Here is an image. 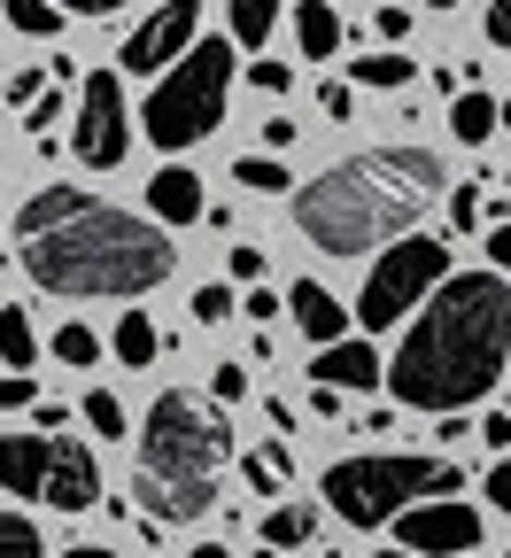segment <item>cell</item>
Masks as SVG:
<instances>
[{"mask_svg":"<svg viewBox=\"0 0 511 558\" xmlns=\"http://www.w3.org/2000/svg\"><path fill=\"white\" fill-rule=\"evenodd\" d=\"M16 264L47 295H70V303L117 295L124 303V295L163 288L179 248L163 241L156 218H139V209H117V202L78 194V186H39L16 209Z\"/></svg>","mask_w":511,"mask_h":558,"instance_id":"6da1fadb","label":"cell"},{"mask_svg":"<svg viewBox=\"0 0 511 558\" xmlns=\"http://www.w3.org/2000/svg\"><path fill=\"white\" fill-rule=\"evenodd\" d=\"M511 357V279L503 271H450L388 357V396L403 411L465 418L480 396H496Z\"/></svg>","mask_w":511,"mask_h":558,"instance_id":"7a4b0ae2","label":"cell"},{"mask_svg":"<svg viewBox=\"0 0 511 558\" xmlns=\"http://www.w3.org/2000/svg\"><path fill=\"white\" fill-rule=\"evenodd\" d=\"M434 194H442V156L434 148H356L295 194V233L318 256H364L380 241L396 248L403 233H418Z\"/></svg>","mask_w":511,"mask_h":558,"instance_id":"3957f363","label":"cell"},{"mask_svg":"<svg viewBox=\"0 0 511 558\" xmlns=\"http://www.w3.org/2000/svg\"><path fill=\"white\" fill-rule=\"evenodd\" d=\"M233 465V427L226 411L186 396V388H163L148 403V418H139V512H148V527H186L217 505V481H226Z\"/></svg>","mask_w":511,"mask_h":558,"instance_id":"277c9868","label":"cell"},{"mask_svg":"<svg viewBox=\"0 0 511 558\" xmlns=\"http://www.w3.org/2000/svg\"><path fill=\"white\" fill-rule=\"evenodd\" d=\"M326 512L349 527H388L418 505H442L465 488V465L426 458V450H364V458H333L326 465Z\"/></svg>","mask_w":511,"mask_h":558,"instance_id":"5b68a950","label":"cell"},{"mask_svg":"<svg viewBox=\"0 0 511 558\" xmlns=\"http://www.w3.org/2000/svg\"><path fill=\"white\" fill-rule=\"evenodd\" d=\"M0 488L39 512H94L101 505V458L78 435H0Z\"/></svg>","mask_w":511,"mask_h":558,"instance_id":"8992f818","label":"cell"},{"mask_svg":"<svg viewBox=\"0 0 511 558\" xmlns=\"http://www.w3.org/2000/svg\"><path fill=\"white\" fill-rule=\"evenodd\" d=\"M226 94H233V54H226V39H202L171 78H156L148 109H139V132L163 156H179V148H194V140H209L226 124Z\"/></svg>","mask_w":511,"mask_h":558,"instance_id":"52a82bcc","label":"cell"},{"mask_svg":"<svg viewBox=\"0 0 511 558\" xmlns=\"http://www.w3.org/2000/svg\"><path fill=\"white\" fill-rule=\"evenodd\" d=\"M442 279H450V241H442V233H411V241H396V248L373 264L364 295H356V326H364V333L403 326L411 311H426L434 295H442Z\"/></svg>","mask_w":511,"mask_h":558,"instance_id":"ba28073f","label":"cell"},{"mask_svg":"<svg viewBox=\"0 0 511 558\" xmlns=\"http://www.w3.org/2000/svg\"><path fill=\"white\" fill-rule=\"evenodd\" d=\"M70 156L86 171H117L132 156V109L117 70H86L78 78V117H70Z\"/></svg>","mask_w":511,"mask_h":558,"instance_id":"9c48e42d","label":"cell"},{"mask_svg":"<svg viewBox=\"0 0 511 558\" xmlns=\"http://www.w3.org/2000/svg\"><path fill=\"white\" fill-rule=\"evenodd\" d=\"M202 47V0H163L156 16H139L117 47V70L132 78H171V70Z\"/></svg>","mask_w":511,"mask_h":558,"instance_id":"30bf717a","label":"cell"},{"mask_svg":"<svg viewBox=\"0 0 511 558\" xmlns=\"http://www.w3.org/2000/svg\"><path fill=\"white\" fill-rule=\"evenodd\" d=\"M396 550H411V558H473L480 550V505L442 497V505L403 512L396 520Z\"/></svg>","mask_w":511,"mask_h":558,"instance_id":"8fae6325","label":"cell"},{"mask_svg":"<svg viewBox=\"0 0 511 558\" xmlns=\"http://www.w3.org/2000/svg\"><path fill=\"white\" fill-rule=\"evenodd\" d=\"M311 380L333 388V396H373V388H388V357L373 341H333L311 357Z\"/></svg>","mask_w":511,"mask_h":558,"instance_id":"7c38bea8","label":"cell"},{"mask_svg":"<svg viewBox=\"0 0 511 558\" xmlns=\"http://www.w3.org/2000/svg\"><path fill=\"white\" fill-rule=\"evenodd\" d=\"M287 311H295V326H303L318 349L349 341V303H341L333 288H318V279H295V288H287Z\"/></svg>","mask_w":511,"mask_h":558,"instance_id":"4fadbf2b","label":"cell"},{"mask_svg":"<svg viewBox=\"0 0 511 558\" xmlns=\"http://www.w3.org/2000/svg\"><path fill=\"white\" fill-rule=\"evenodd\" d=\"M148 209L163 226H202L209 218V194H202V179L186 171V163H163L156 179H148Z\"/></svg>","mask_w":511,"mask_h":558,"instance_id":"5bb4252c","label":"cell"},{"mask_svg":"<svg viewBox=\"0 0 511 558\" xmlns=\"http://www.w3.org/2000/svg\"><path fill=\"white\" fill-rule=\"evenodd\" d=\"M450 132L465 140V148H488V140L503 132V101H488L480 86H473V94H458V101H450Z\"/></svg>","mask_w":511,"mask_h":558,"instance_id":"9a60e30c","label":"cell"},{"mask_svg":"<svg viewBox=\"0 0 511 558\" xmlns=\"http://www.w3.org/2000/svg\"><path fill=\"white\" fill-rule=\"evenodd\" d=\"M295 47H303V54H318V62H326V54H341V16L326 9V0H295Z\"/></svg>","mask_w":511,"mask_h":558,"instance_id":"2e32d148","label":"cell"},{"mask_svg":"<svg viewBox=\"0 0 511 558\" xmlns=\"http://www.w3.org/2000/svg\"><path fill=\"white\" fill-rule=\"evenodd\" d=\"M0 365H16V373L39 365V333H32V311L24 303H0Z\"/></svg>","mask_w":511,"mask_h":558,"instance_id":"e0dca14e","label":"cell"},{"mask_svg":"<svg viewBox=\"0 0 511 558\" xmlns=\"http://www.w3.org/2000/svg\"><path fill=\"white\" fill-rule=\"evenodd\" d=\"M109 349H117V365H132V373L156 365V349H163V341H156V318H148V311H124L117 333H109Z\"/></svg>","mask_w":511,"mask_h":558,"instance_id":"ac0fdd59","label":"cell"},{"mask_svg":"<svg viewBox=\"0 0 511 558\" xmlns=\"http://www.w3.org/2000/svg\"><path fill=\"white\" fill-rule=\"evenodd\" d=\"M226 32L233 47H264L279 32V0H226Z\"/></svg>","mask_w":511,"mask_h":558,"instance_id":"d6986e66","label":"cell"},{"mask_svg":"<svg viewBox=\"0 0 511 558\" xmlns=\"http://www.w3.org/2000/svg\"><path fill=\"white\" fill-rule=\"evenodd\" d=\"M349 78H356V86H373V94H396V86L418 78V70H411V54L388 47V54H349Z\"/></svg>","mask_w":511,"mask_h":558,"instance_id":"ffe728a7","label":"cell"},{"mask_svg":"<svg viewBox=\"0 0 511 558\" xmlns=\"http://www.w3.org/2000/svg\"><path fill=\"white\" fill-rule=\"evenodd\" d=\"M311 527H318L311 505H271V512H264V550H303Z\"/></svg>","mask_w":511,"mask_h":558,"instance_id":"44dd1931","label":"cell"},{"mask_svg":"<svg viewBox=\"0 0 511 558\" xmlns=\"http://www.w3.org/2000/svg\"><path fill=\"white\" fill-rule=\"evenodd\" d=\"M241 473H248V488L279 497V488L295 481V458H287V442H264V450H248V458H241Z\"/></svg>","mask_w":511,"mask_h":558,"instance_id":"7402d4cb","label":"cell"},{"mask_svg":"<svg viewBox=\"0 0 511 558\" xmlns=\"http://www.w3.org/2000/svg\"><path fill=\"white\" fill-rule=\"evenodd\" d=\"M0 9H9V24H16L24 39H54V32H62V9H54V0H0Z\"/></svg>","mask_w":511,"mask_h":558,"instance_id":"603a6c76","label":"cell"},{"mask_svg":"<svg viewBox=\"0 0 511 558\" xmlns=\"http://www.w3.org/2000/svg\"><path fill=\"white\" fill-rule=\"evenodd\" d=\"M0 558H47V543L24 512H0Z\"/></svg>","mask_w":511,"mask_h":558,"instance_id":"cb8c5ba5","label":"cell"},{"mask_svg":"<svg viewBox=\"0 0 511 558\" xmlns=\"http://www.w3.org/2000/svg\"><path fill=\"white\" fill-rule=\"evenodd\" d=\"M54 357H62V365H94V357H101V333H94V326H78V318L54 326Z\"/></svg>","mask_w":511,"mask_h":558,"instance_id":"d4e9b609","label":"cell"},{"mask_svg":"<svg viewBox=\"0 0 511 558\" xmlns=\"http://www.w3.org/2000/svg\"><path fill=\"white\" fill-rule=\"evenodd\" d=\"M241 311V295L226 288V279H209V288H194V326H226Z\"/></svg>","mask_w":511,"mask_h":558,"instance_id":"484cf974","label":"cell"},{"mask_svg":"<svg viewBox=\"0 0 511 558\" xmlns=\"http://www.w3.org/2000/svg\"><path fill=\"white\" fill-rule=\"evenodd\" d=\"M233 179H241L248 194H287V163H271V156H241Z\"/></svg>","mask_w":511,"mask_h":558,"instance_id":"4316f807","label":"cell"},{"mask_svg":"<svg viewBox=\"0 0 511 558\" xmlns=\"http://www.w3.org/2000/svg\"><path fill=\"white\" fill-rule=\"evenodd\" d=\"M86 427H94L101 442H117V435H124V403H117L109 388H94V396H86Z\"/></svg>","mask_w":511,"mask_h":558,"instance_id":"83f0119b","label":"cell"},{"mask_svg":"<svg viewBox=\"0 0 511 558\" xmlns=\"http://www.w3.org/2000/svg\"><path fill=\"white\" fill-rule=\"evenodd\" d=\"M209 396H217V403H241V396H248V373H241V365H209Z\"/></svg>","mask_w":511,"mask_h":558,"instance_id":"f1b7e54d","label":"cell"},{"mask_svg":"<svg viewBox=\"0 0 511 558\" xmlns=\"http://www.w3.org/2000/svg\"><path fill=\"white\" fill-rule=\"evenodd\" d=\"M480 497H488V512H511V458H496V465H488Z\"/></svg>","mask_w":511,"mask_h":558,"instance_id":"f546056e","label":"cell"},{"mask_svg":"<svg viewBox=\"0 0 511 558\" xmlns=\"http://www.w3.org/2000/svg\"><path fill=\"white\" fill-rule=\"evenodd\" d=\"M248 86H256V94H295V70H287V62H256Z\"/></svg>","mask_w":511,"mask_h":558,"instance_id":"4dcf8cb0","label":"cell"},{"mask_svg":"<svg viewBox=\"0 0 511 558\" xmlns=\"http://www.w3.org/2000/svg\"><path fill=\"white\" fill-rule=\"evenodd\" d=\"M373 32H380V47H403V39H411V9H396V0H388V9L373 16Z\"/></svg>","mask_w":511,"mask_h":558,"instance_id":"1f68e13d","label":"cell"},{"mask_svg":"<svg viewBox=\"0 0 511 558\" xmlns=\"http://www.w3.org/2000/svg\"><path fill=\"white\" fill-rule=\"evenodd\" d=\"M480 218H488V202H480L473 186H458V194H450V226H465V233H473Z\"/></svg>","mask_w":511,"mask_h":558,"instance_id":"d6a6232c","label":"cell"},{"mask_svg":"<svg viewBox=\"0 0 511 558\" xmlns=\"http://www.w3.org/2000/svg\"><path fill=\"white\" fill-rule=\"evenodd\" d=\"M226 271H233V279H264V248L233 241V248H226Z\"/></svg>","mask_w":511,"mask_h":558,"instance_id":"836d02e7","label":"cell"},{"mask_svg":"<svg viewBox=\"0 0 511 558\" xmlns=\"http://www.w3.org/2000/svg\"><path fill=\"white\" fill-rule=\"evenodd\" d=\"M39 388H32V373H0V411H24Z\"/></svg>","mask_w":511,"mask_h":558,"instance_id":"e575fe53","label":"cell"},{"mask_svg":"<svg viewBox=\"0 0 511 558\" xmlns=\"http://www.w3.org/2000/svg\"><path fill=\"white\" fill-rule=\"evenodd\" d=\"M318 109H326V117H341V124L356 117V101H349V86H341V78H326V86H318Z\"/></svg>","mask_w":511,"mask_h":558,"instance_id":"d590c367","label":"cell"},{"mask_svg":"<svg viewBox=\"0 0 511 558\" xmlns=\"http://www.w3.org/2000/svg\"><path fill=\"white\" fill-rule=\"evenodd\" d=\"M9 101H24V109H39V101H47V86H39V70H16V78H9Z\"/></svg>","mask_w":511,"mask_h":558,"instance_id":"8d00e7d4","label":"cell"},{"mask_svg":"<svg viewBox=\"0 0 511 558\" xmlns=\"http://www.w3.org/2000/svg\"><path fill=\"white\" fill-rule=\"evenodd\" d=\"M241 311H248V318H279V311H287V295H271V288H248V295H241Z\"/></svg>","mask_w":511,"mask_h":558,"instance_id":"74e56055","label":"cell"},{"mask_svg":"<svg viewBox=\"0 0 511 558\" xmlns=\"http://www.w3.org/2000/svg\"><path fill=\"white\" fill-rule=\"evenodd\" d=\"M480 442H488V450H511V411H488V418H480Z\"/></svg>","mask_w":511,"mask_h":558,"instance_id":"f35d334b","label":"cell"},{"mask_svg":"<svg viewBox=\"0 0 511 558\" xmlns=\"http://www.w3.org/2000/svg\"><path fill=\"white\" fill-rule=\"evenodd\" d=\"M54 117H62V94H47V101L24 117V132H32V140H47V124H54Z\"/></svg>","mask_w":511,"mask_h":558,"instance_id":"ab89813d","label":"cell"},{"mask_svg":"<svg viewBox=\"0 0 511 558\" xmlns=\"http://www.w3.org/2000/svg\"><path fill=\"white\" fill-rule=\"evenodd\" d=\"M54 9H62V16H117L124 0H54Z\"/></svg>","mask_w":511,"mask_h":558,"instance_id":"60d3db41","label":"cell"},{"mask_svg":"<svg viewBox=\"0 0 511 558\" xmlns=\"http://www.w3.org/2000/svg\"><path fill=\"white\" fill-rule=\"evenodd\" d=\"M488 39L511 47V0H488Z\"/></svg>","mask_w":511,"mask_h":558,"instance_id":"b9f144b4","label":"cell"},{"mask_svg":"<svg viewBox=\"0 0 511 558\" xmlns=\"http://www.w3.org/2000/svg\"><path fill=\"white\" fill-rule=\"evenodd\" d=\"M488 256H496V271H503V279H511V218H503V226H496V233H488Z\"/></svg>","mask_w":511,"mask_h":558,"instance_id":"7bdbcfd3","label":"cell"},{"mask_svg":"<svg viewBox=\"0 0 511 558\" xmlns=\"http://www.w3.org/2000/svg\"><path fill=\"white\" fill-rule=\"evenodd\" d=\"M264 148H295V117H271L264 124Z\"/></svg>","mask_w":511,"mask_h":558,"instance_id":"ee69618b","label":"cell"},{"mask_svg":"<svg viewBox=\"0 0 511 558\" xmlns=\"http://www.w3.org/2000/svg\"><path fill=\"white\" fill-rule=\"evenodd\" d=\"M311 411H318V418H341V411H349V396H333V388H318V396H311Z\"/></svg>","mask_w":511,"mask_h":558,"instance_id":"f6af8a7d","label":"cell"},{"mask_svg":"<svg viewBox=\"0 0 511 558\" xmlns=\"http://www.w3.org/2000/svg\"><path fill=\"white\" fill-rule=\"evenodd\" d=\"M62 558H117V550H101V543H70Z\"/></svg>","mask_w":511,"mask_h":558,"instance_id":"bcb514c9","label":"cell"},{"mask_svg":"<svg viewBox=\"0 0 511 558\" xmlns=\"http://www.w3.org/2000/svg\"><path fill=\"white\" fill-rule=\"evenodd\" d=\"M186 558H233V550H226V543H194Z\"/></svg>","mask_w":511,"mask_h":558,"instance_id":"7dc6e473","label":"cell"},{"mask_svg":"<svg viewBox=\"0 0 511 558\" xmlns=\"http://www.w3.org/2000/svg\"><path fill=\"white\" fill-rule=\"evenodd\" d=\"M373 558H411V550H373Z\"/></svg>","mask_w":511,"mask_h":558,"instance_id":"c3c4849f","label":"cell"},{"mask_svg":"<svg viewBox=\"0 0 511 558\" xmlns=\"http://www.w3.org/2000/svg\"><path fill=\"white\" fill-rule=\"evenodd\" d=\"M426 9H458V0H426Z\"/></svg>","mask_w":511,"mask_h":558,"instance_id":"681fc988","label":"cell"},{"mask_svg":"<svg viewBox=\"0 0 511 558\" xmlns=\"http://www.w3.org/2000/svg\"><path fill=\"white\" fill-rule=\"evenodd\" d=\"M503 132H511V101H503Z\"/></svg>","mask_w":511,"mask_h":558,"instance_id":"f907efd6","label":"cell"},{"mask_svg":"<svg viewBox=\"0 0 511 558\" xmlns=\"http://www.w3.org/2000/svg\"><path fill=\"white\" fill-rule=\"evenodd\" d=\"M248 558H279V550H248Z\"/></svg>","mask_w":511,"mask_h":558,"instance_id":"816d5d0a","label":"cell"},{"mask_svg":"<svg viewBox=\"0 0 511 558\" xmlns=\"http://www.w3.org/2000/svg\"><path fill=\"white\" fill-rule=\"evenodd\" d=\"M0 101H9V78H0Z\"/></svg>","mask_w":511,"mask_h":558,"instance_id":"f5cc1de1","label":"cell"},{"mask_svg":"<svg viewBox=\"0 0 511 558\" xmlns=\"http://www.w3.org/2000/svg\"><path fill=\"white\" fill-rule=\"evenodd\" d=\"M503 558H511V550H503Z\"/></svg>","mask_w":511,"mask_h":558,"instance_id":"db71d44e","label":"cell"}]
</instances>
